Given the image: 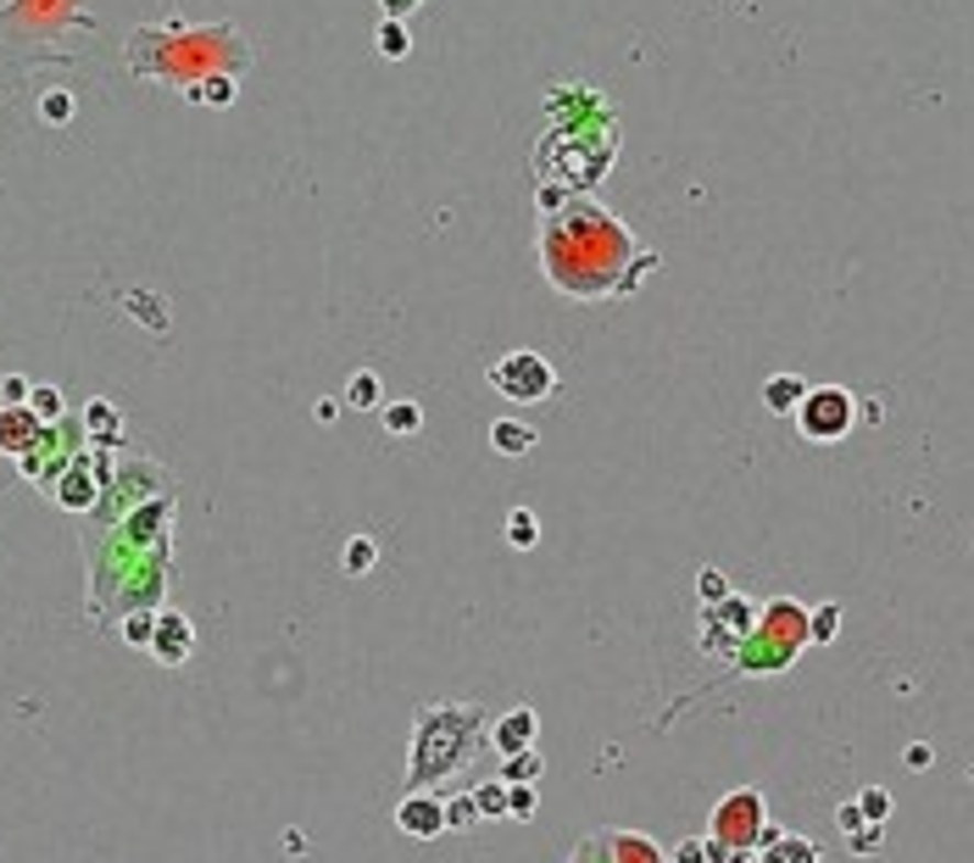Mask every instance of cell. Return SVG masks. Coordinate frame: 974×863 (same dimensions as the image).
Here are the masks:
<instances>
[{
	"instance_id": "obj_1",
	"label": "cell",
	"mask_w": 974,
	"mask_h": 863,
	"mask_svg": "<svg viewBox=\"0 0 974 863\" xmlns=\"http://www.w3.org/2000/svg\"><path fill=\"white\" fill-rule=\"evenodd\" d=\"M630 256H635L630 229L618 223L612 212H601L596 201H568L541 229V268H546V279L563 296H579V301L635 290Z\"/></svg>"
},
{
	"instance_id": "obj_2",
	"label": "cell",
	"mask_w": 974,
	"mask_h": 863,
	"mask_svg": "<svg viewBox=\"0 0 974 863\" xmlns=\"http://www.w3.org/2000/svg\"><path fill=\"white\" fill-rule=\"evenodd\" d=\"M129 62L145 78L196 90V84L223 78V73L234 78L251 62V51H245L234 23H218V29H140L134 45H129Z\"/></svg>"
},
{
	"instance_id": "obj_3",
	"label": "cell",
	"mask_w": 974,
	"mask_h": 863,
	"mask_svg": "<svg viewBox=\"0 0 974 863\" xmlns=\"http://www.w3.org/2000/svg\"><path fill=\"white\" fill-rule=\"evenodd\" d=\"M490 741V719L468 702H423L412 719V768L407 792H429L440 781L463 774Z\"/></svg>"
},
{
	"instance_id": "obj_4",
	"label": "cell",
	"mask_w": 974,
	"mask_h": 863,
	"mask_svg": "<svg viewBox=\"0 0 974 863\" xmlns=\"http://www.w3.org/2000/svg\"><path fill=\"white\" fill-rule=\"evenodd\" d=\"M813 635H808V608L803 601H768V608L757 613V630L746 635V646L735 652V668L741 674H779L796 663V652H803Z\"/></svg>"
},
{
	"instance_id": "obj_5",
	"label": "cell",
	"mask_w": 974,
	"mask_h": 863,
	"mask_svg": "<svg viewBox=\"0 0 974 863\" xmlns=\"http://www.w3.org/2000/svg\"><path fill=\"white\" fill-rule=\"evenodd\" d=\"M763 836H768V803H763L757 786H741L713 808V819H707V858L730 863L735 852H757Z\"/></svg>"
},
{
	"instance_id": "obj_6",
	"label": "cell",
	"mask_w": 974,
	"mask_h": 863,
	"mask_svg": "<svg viewBox=\"0 0 974 863\" xmlns=\"http://www.w3.org/2000/svg\"><path fill=\"white\" fill-rule=\"evenodd\" d=\"M790 418H796V429H803L808 441L830 446V441L852 435V423H857V401H852V390H841V385H813V390L803 396V407H796Z\"/></svg>"
},
{
	"instance_id": "obj_7",
	"label": "cell",
	"mask_w": 974,
	"mask_h": 863,
	"mask_svg": "<svg viewBox=\"0 0 974 863\" xmlns=\"http://www.w3.org/2000/svg\"><path fill=\"white\" fill-rule=\"evenodd\" d=\"M490 385L507 401H546L557 390V374L541 352H507L501 363H490Z\"/></svg>"
},
{
	"instance_id": "obj_8",
	"label": "cell",
	"mask_w": 974,
	"mask_h": 863,
	"mask_svg": "<svg viewBox=\"0 0 974 863\" xmlns=\"http://www.w3.org/2000/svg\"><path fill=\"white\" fill-rule=\"evenodd\" d=\"M752 630H757V608H752L746 596H724V601H713V608L701 613V652L735 657Z\"/></svg>"
},
{
	"instance_id": "obj_9",
	"label": "cell",
	"mask_w": 974,
	"mask_h": 863,
	"mask_svg": "<svg viewBox=\"0 0 974 863\" xmlns=\"http://www.w3.org/2000/svg\"><path fill=\"white\" fill-rule=\"evenodd\" d=\"M396 825H401V836H412V841H434V836H446V825H452L446 797H440V792H407V797H401V808H396Z\"/></svg>"
},
{
	"instance_id": "obj_10",
	"label": "cell",
	"mask_w": 974,
	"mask_h": 863,
	"mask_svg": "<svg viewBox=\"0 0 974 863\" xmlns=\"http://www.w3.org/2000/svg\"><path fill=\"white\" fill-rule=\"evenodd\" d=\"M190 646H196L190 619L173 613V608H162V613H156V630H151V657H156V663H185Z\"/></svg>"
},
{
	"instance_id": "obj_11",
	"label": "cell",
	"mask_w": 974,
	"mask_h": 863,
	"mask_svg": "<svg viewBox=\"0 0 974 863\" xmlns=\"http://www.w3.org/2000/svg\"><path fill=\"white\" fill-rule=\"evenodd\" d=\"M535 730H541L535 708H512V713L490 719V746H496L501 757H507V752H529V746H535Z\"/></svg>"
},
{
	"instance_id": "obj_12",
	"label": "cell",
	"mask_w": 974,
	"mask_h": 863,
	"mask_svg": "<svg viewBox=\"0 0 974 863\" xmlns=\"http://www.w3.org/2000/svg\"><path fill=\"white\" fill-rule=\"evenodd\" d=\"M596 847H601V858L607 863H668L641 830H601L596 836Z\"/></svg>"
},
{
	"instance_id": "obj_13",
	"label": "cell",
	"mask_w": 974,
	"mask_h": 863,
	"mask_svg": "<svg viewBox=\"0 0 974 863\" xmlns=\"http://www.w3.org/2000/svg\"><path fill=\"white\" fill-rule=\"evenodd\" d=\"M757 863H819V847L796 830H768L757 847Z\"/></svg>"
},
{
	"instance_id": "obj_14",
	"label": "cell",
	"mask_w": 974,
	"mask_h": 863,
	"mask_svg": "<svg viewBox=\"0 0 974 863\" xmlns=\"http://www.w3.org/2000/svg\"><path fill=\"white\" fill-rule=\"evenodd\" d=\"M803 396H808V385L796 379V374L763 379V407H768V412H796V407H803Z\"/></svg>"
},
{
	"instance_id": "obj_15",
	"label": "cell",
	"mask_w": 974,
	"mask_h": 863,
	"mask_svg": "<svg viewBox=\"0 0 974 863\" xmlns=\"http://www.w3.org/2000/svg\"><path fill=\"white\" fill-rule=\"evenodd\" d=\"M541 774H546L541 746H529V752H507V763H501V781H507V786H535Z\"/></svg>"
},
{
	"instance_id": "obj_16",
	"label": "cell",
	"mask_w": 974,
	"mask_h": 863,
	"mask_svg": "<svg viewBox=\"0 0 974 863\" xmlns=\"http://www.w3.org/2000/svg\"><path fill=\"white\" fill-rule=\"evenodd\" d=\"M490 446H496V452H507V457H523L529 446H535V435H529V429H523L518 418H501V423L490 429Z\"/></svg>"
},
{
	"instance_id": "obj_17",
	"label": "cell",
	"mask_w": 974,
	"mask_h": 863,
	"mask_svg": "<svg viewBox=\"0 0 974 863\" xmlns=\"http://www.w3.org/2000/svg\"><path fill=\"white\" fill-rule=\"evenodd\" d=\"M507 803H512V786L507 781H485V786H474V808H479V819H501L507 814Z\"/></svg>"
},
{
	"instance_id": "obj_18",
	"label": "cell",
	"mask_w": 974,
	"mask_h": 863,
	"mask_svg": "<svg viewBox=\"0 0 974 863\" xmlns=\"http://www.w3.org/2000/svg\"><path fill=\"white\" fill-rule=\"evenodd\" d=\"M418 423H423L418 401H390L385 407V429H390V435H418Z\"/></svg>"
},
{
	"instance_id": "obj_19",
	"label": "cell",
	"mask_w": 974,
	"mask_h": 863,
	"mask_svg": "<svg viewBox=\"0 0 974 863\" xmlns=\"http://www.w3.org/2000/svg\"><path fill=\"white\" fill-rule=\"evenodd\" d=\"M535 535H541V530H535V512H529V507H512V512H507V541H512V546H535Z\"/></svg>"
},
{
	"instance_id": "obj_20",
	"label": "cell",
	"mask_w": 974,
	"mask_h": 863,
	"mask_svg": "<svg viewBox=\"0 0 974 863\" xmlns=\"http://www.w3.org/2000/svg\"><path fill=\"white\" fill-rule=\"evenodd\" d=\"M835 630H841V608H835V601H824V608L808 613V635L813 641H835Z\"/></svg>"
},
{
	"instance_id": "obj_21",
	"label": "cell",
	"mask_w": 974,
	"mask_h": 863,
	"mask_svg": "<svg viewBox=\"0 0 974 863\" xmlns=\"http://www.w3.org/2000/svg\"><path fill=\"white\" fill-rule=\"evenodd\" d=\"M379 51H385V56H407V51H412V34H407L401 18H385V29H379Z\"/></svg>"
},
{
	"instance_id": "obj_22",
	"label": "cell",
	"mask_w": 974,
	"mask_h": 863,
	"mask_svg": "<svg viewBox=\"0 0 974 863\" xmlns=\"http://www.w3.org/2000/svg\"><path fill=\"white\" fill-rule=\"evenodd\" d=\"M190 96L207 101V107H229V101H234V78H229V73H223V78H207V84H196Z\"/></svg>"
},
{
	"instance_id": "obj_23",
	"label": "cell",
	"mask_w": 974,
	"mask_h": 863,
	"mask_svg": "<svg viewBox=\"0 0 974 863\" xmlns=\"http://www.w3.org/2000/svg\"><path fill=\"white\" fill-rule=\"evenodd\" d=\"M345 401H351V407H374V401H379V374H351Z\"/></svg>"
},
{
	"instance_id": "obj_24",
	"label": "cell",
	"mask_w": 974,
	"mask_h": 863,
	"mask_svg": "<svg viewBox=\"0 0 974 863\" xmlns=\"http://www.w3.org/2000/svg\"><path fill=\"white\" fill-rule=\"evenodd\" d=\"M696 590H701L707 608H713V601H724V596H730V579H724L719 568H701V574H696Z\"/></svg>"
},
{
	"instance_id": "obj_25",
	"label": "cell",
	"mask_w": 974,
	"mask_h": 863,
	"mask_svg": "<svg viewBox=\"0 0 974 863\" xmlns=\"http://www.w3.org/2000/svg\"><path fill=\"white\" fill-rule=\"evenodd\" d=\"M374 541H345V574H368L374 568Z\"/></svg>"
},
{
	"instance_id": "obj_26",
	"label": "cell",
	"mask_w": 974,
	"mask_h": 863,
	"mask_svg": "<svg viewBox=\"0 0 974 863\" xmlns=\"http://www.w3.org/2000/svg\"><path fill=\"white\" fill-rule=\"evenodd\" d=\"M40 118H45V123H67V118H73V96H67V90H51V96L40 101Z\"/></svg>"
},
{
	"instance_id": "obj_27",
	"label": "cell",
	"mask_w": 974,
	"mask_h": 863,
	"mask_svg": "<svg viewBox=\"0 0 974 863\" xmlns=\"http://www.w3.org/2000/svg\"><path fill=\"white\" fill-rule=\"evenodd\" d=\"M857 808H863V819H868V825H879L885 814H892V797H885L879 786H868V792L857 797Z\"/></svg>"
},
{
	"instance_id": "obj_28",
	"label": "cell",
	"mask_w": 974,
	"mask_h": 863,
	"mask_svg": "<svg viewBox=\"0 0 974 863\" xmlns=\"http://www.w3.org/2000/svg\"><path fill=\"white\" fill-rule=\"evenodd\" d=\"M84 418H90V429H101V441H112V429H118V412H112L107 401H96V407L84 412Z\"/></svg>"
},
{
	"instance_id": "obj_29",
	"label": "cell",
	"mask_w": 974,
	"mask_h": 863,
	"mask_svg": "<svg viewBox=\"0 0 974 863\" xmlns=\"http://www.w3.org/2000/svg\"><path fill=\"white\" fill-rule=\"evenodd\" d=\"M507 814H512V819H529V814H535V786H512Z\"/></svg>"
},
{
	"instance_id": "obj_30",
	"label": "cell",
	"mask_w": 974,
	"mask_h": 863,
	"mask_svg": "<svg viewBox=\"0 0 974 863\" xmlns=\"http://www.w3.org/2000/svg\"><path fill=\"white\" fill-rule=\"evenodd\" d=\"M674 863H713V858H707V841H679V847H674Z\"/></svg>"
},
{
	"instance_id": "obj_31",
	"label": "cell",
	"mask_w": 974,
	"mask_h": 863,
	"mask_svg": "<svg viewBox=\"0 0 974 863\" xmlns=\"http://www.w3.org/2000/svg\"><path fill=\"white\" fill-rule=\"evenodd\" d=\"M34 412H40V418H56V412H62V396H56L51 385H45V390H34Z\"/></svg>"
},
{
	"instance_id": "obj_32",
	"label": "cell",
	"mask_w": 974,
	"mask_h": 863,
	"mask_svg": "<svg viewBox=\"0 0 974 863\" xmlns=\"http://www.w3.org/2000/svg\"><path fill=\"white\" fill-rule=\"evenodd\" d=\"M446 814H452V825H468V819H479L474 797H457V803H446Z\"/></svg>"
},
{
	"instance_id": "obj_33",
	"label": "cell",
	"mask_w": 974,
	"mask_h": 863,
	"mask_svg": "<svg viewBox=\"0 0 974 863\" xmlns=\"http://www.w3.org/2000/svg\"><path fill=\"white\" fill-rule=\"evenodd\" d=\"M846 841H852V852H874V847H879V825H863V830L846 836Z\"/></svg>"
},
{
	"instance_id": "obj_34",
	"label": "cell",
	"mask_w": 974,
	"mask_h": 863,
	"mask_svg": "<svg viewBox=\"0 0 974 863\" xmlns=\"http://www.w3.org/2000/svg\"><path fill=\"white\" fill-rule=\"evenodd\" d=\"M835 819H841V830H846V836H857V830H863V808H857V803H846Z\"/></svg>"
},
{
	"instance_id": "obj_35",
	"label": "cell",
	"mask_w": 974,
	"mask_h": 863,
	"mask_svg": "<svg viewBox=\"0 0 974 863\" xmlns=\"http://www.w3.org/2000/svg\"><path fill=\"white\" fill-rule=\"evenodd\" d=\"M379 7H385V18H407V12L423 7V0H379Z\"/></svg>"
}]
</instances>
